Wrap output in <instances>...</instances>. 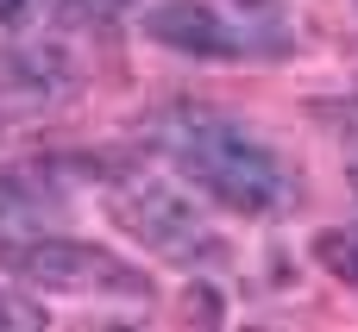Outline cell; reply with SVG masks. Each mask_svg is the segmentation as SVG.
Here are the masks:
<instances>
[{
    "instance_id": "obj_7",
    "label": "cell",
    "mask_w": 358,
    "mask_h": 332,
    "mask_svg": "<svg viewBox=\"0 0 358 332\" xmlns=\"http://www.w3.org/2000/svg\"><path fill=\"white\" fill-rule=\"evenodd\" d=\"M25 6H31V0H0V25H19V19H25Z\"/></svg>"
},
{
    "instance_id": "obj_5",
    "label": "cell",
    "mask_w": 358,
    "mask_h": 332,
    "mask_svg": "<svg viewBox=\"0 0 358 332\" xmlns=\"http://www.w3.org/2000/svg\"><path fill=\"white\" fill-rule=\"evenodd\" d=\"M315 257H321V270H334V276L358 282V226H334V232H321V239H315Z\"/></svg>"
},
{
    "instance_id": "obj_3",
    "label": "cell",
    "mask_w": 358,
    "mask_h": 332,
    "mask_svg": "<svg viewBox=\"0 0 358 332\" xmlns=\"http://www.w3.org/2000/svg\"><path fill=\"white\" fill-rule=\"evenodd\" d=\"M107 213H113L145 251L182 264V270H214V264L227 257V239H220V232L208 226V213H201L189 195H176L170 182L132 176V182L113 188V207H107Z\"/></svg>"
},
{
    "instance_id": "obj_6",
    "label": "cell",
    "mask_w": 358,
    "mask_h": 332,
    "mask_svg": "<svg viewBox=\"0 0 358 332\" xmlns=\"http://www.w3.org/2000/svg\"><path fill=\"white\" fill-rule=\"evenodd\" d=\"M44 320H50L44 308H31L25 295H6L0 289V332H31V326H44Z\"/></svg>"
},
{
    "instance_id": "obj_2",
    "label": "cell",
    "mask_w": 358,
    "mask_h": 332,
    "mask_svg": "<svg viewBox=\"0 0 358 332\" xmlns=\"http://www.w3.org/2000/svg\"><path fill=\"white\" fill-rule=\"evenodd\" d=\"M0 270L19 276L38 295H94V301H151V276L132 270L126 257L63 239V232H25L0 239Z\"/></svg>"
},
{
    "instance_id": "obj_4",
    "label": "cell",
    "mask_w": 358,
    "mask_h": 332,
    "mask_svg": "<svg viewBox=\"0 0 358 332\" xmlns=\"http://www.w3.org/2000/svg\"><path fill=\"white\" fill-rule=\"evenodd\" d=\"M138 25H145V38L182 50V56H201V63H227V56L245 50V38H239V31L227 25V13L208 6V0H164V6H151Z\"/></svg>"
},
{
    "instance_id": "obj_8",
    "label": "cell",
    "mask_w": 358,
    "mask_h": 332,
    "mask_svg": "<svg viewBox=\"0 0 358 332\" xmlns=\"http://www.w3.org/2000/svg\"><path fill=\"white\" fill-rule=\"evenodd\" d=\"M82 6H126V0H82Z\"/></svg>"
},
{
    "instance_id": "obj_1",
    "label": "cell",
    "mask_w": 358,
    "mask_h": 332,
    "mask_svg": "<svg viewBox=\"0 0 358 332\" xmlns=\"http://www.w3.org/2000/svg\"><path fill=\"white\" fill-rule=\"evenodd\" d=\"M164 138H170L176 169H182L214 207L245 213V220H264V213H277V207L289 201L283 163H277L271 144H258L245 126L189 107V113H176V119L164 126Z\"/></svg>"
}]
</instances>
